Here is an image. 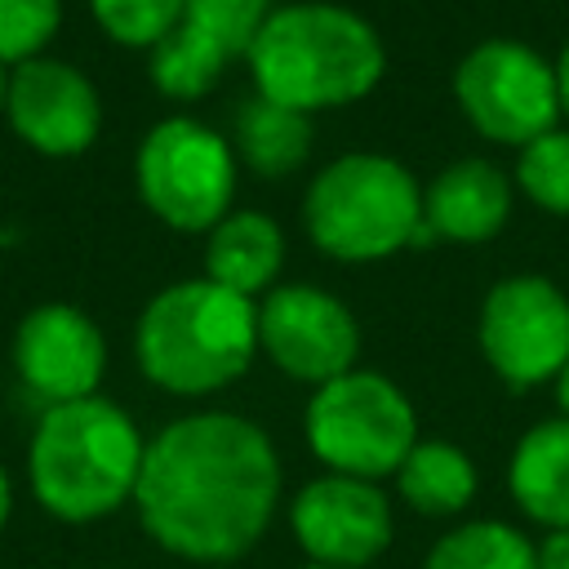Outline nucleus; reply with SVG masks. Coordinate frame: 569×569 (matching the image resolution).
Here are the masks:
<instances>
[{"label": "nucleus", "instance_id": "f257e3e1", "mask_svg": "<svg viewBox=\"0 0 569 569\" xmlns=\"http://www.w3.org/2000/svg\"><path fill=\"white\" fill-rule=\"evenodd\" d=\"M133 507L147 538L169 556L231 565L249 556L276 520V445L244 413H182L147 440Z\"/></svg>", "mask_w": 569, "mask_h": 569}, {"label": "nucleus", "instance_id": "f03ea898", "mask_svg": "<svg viewBox=\"0 0 569 569\" xmlns=\"http://www.w3.org/2000/svg\"><path fill=\"white\" fill-rule=\"evenodd\" d=\"M253 93L302 116L369 98L387 71V44L369 18L329 0L276 4L244 53Z\"/></svg>", "mask_w": 569, "mask_h": 569}, {"label": "nucleus", "instance_id": "7ed1b4c3", "mask_svg": "<svg viewBox=\"0 0 569 569\" xmlns=\"http://www.w3.org/2000/svg\"><path fill=\"white\" fill-rule=\"evenodd\" d=\"M147 440L107 396L49 405L27 445L36 502L62 525H93L133 502Z\"/></svg>", "mask_w": 569, "mask_h": 569}, {"label": "nucleus", "instance_id": "20e7f679", "mask_svg": "<svg viewBox=\"0 0 569 569\" xmlns=\"http://www.w3.org/2000/svg\"><path fill=\"white\" fill-rule=\"evenodd\" d=\"M133 356L169 396H213L249 373L258 356V302L204 276L164 284L133 325Z\"/></svg>", "mask_w": 569, "mask_h": 569}, {"label": "nucleus", "instance_id": "39448f33", "mask_svg": "<svg viewBox=\"0 0 569 569\" xmlns=\"http://www.w3.org/2000/svg\"><path fill=\"white\" fill-rule=\"evenodd\" d=\"M302 227L333 262H382L413 249L422 227V187L382 151H347L307 182Z\"/></svg>", "mask_w": 569, "mask_h": 569}, {"label": "nucleus", "instance_id": "423d86ee", "mask_svg": "<svg viewBox=\"0 0 569 569\" xmlns=\"http://www.w3.org/2000/svg\"><path fill=\"white\" fill-rule=\"evenodd\" d=\"M302 436L325 471L378 485L418 445V413L387 373L356 365L311 391Z\"/></svg>", "mask_w": 569, "mask_h": 569}, {"label": "nucleus", "instance_id": "0eeeda50", "mask_svg": "<svg viewBox=\"0 0 569 569\" xmlns=\"http://www.w3.org/2000/svg\"><path fill=\"white\" fill-rule=\"evenodd\" d=\"M236 173L240 160L231 151V138L218 129L191 120V116H164L156 120L133 156V182L142 204L173 231H213L236 200Z\"/></svg>", "mask_w": 569, "mask_h": 569}, {"label": "nucleus", "instance_id": "6e6552de", "mask_svg": "<svg viewBox=\"0 0 569 569\" xmlns=\"http://www.w3.org/2000/svg\"><path fill=\"white\" fill-rule=\"evenodd\" d=\"M453 102L480 138L520 151L560 120L556 62L525 40H480L453 67Z\"/></svg>", "mask_w": 569, "mask_h": 569}, {"label": "nucleus", "instance_id": "1a4fd4ad", "mask_svg": "<svg viewBox=\"0 0 569 569\" xmlns=\"http://www.w3.org/2000/svg\"><path fill=\"white\" fill-rule=\"evenodd\" d=\"M476 338L485 365L507 387L556 382L569 360V293L538 271L502 276L480 302Z\"/></svg>", "mask_w": 569, "mask_h": 569}, {"label": "nucleus", "instance_id": "9d476101", "mask_svg": "<svg viewBox=\"0 0 569 569\" xmlns=\"http://www.w3.org/2000/svg\"><path fill=\"white\" fill-rule=\"evenodd\" d=\"M258 351L311 391L356 369L360 325L351 307L316 284H276L258 298Z\"/></svg>", "mask_w": 569, "mask_h": 569}, {"label": "nucleus", "instance_id": "9b49d317", "mask_svg": "<svg viewBox=\"0 0 569 569\" xmlns=\"http://www.w3.org/2000/svg\"><path fill=\"white\" fill-rule=\"evenodd\" d=\"M289 529L311 565L369 569L391 547L396 516L382 485L325 471L293 493Z\"/></svg>", "mask_w": 569, "mask_h": 569}, {"label": "nucleus", "instance_id": "f8f14e48", "mask_svg": "<svg viewBox=\"0 0 569 569\" xmlns=\"http://www.w3.org/2000/svg\"><path fill=\"white\" fill-rule=\"evenodd\" d=\"M4 120L36 156H84L102 133V98L93 80L67 58H27L9 76Z\"/></svg>", "mask_w": 569, "mask_h": 569}, {"label": "nucleus", "instance_id": "ddd939ff", "mask_svg": "<svg viewBox=\"0 0 569 569\" xmlns=\"http://www.w3.org/2000/svg\"><path fill=\"white\" fill-rule=\"evenodd\" d=\"M13 369L44 409L89 400L107 373V338L89 311L71 302H40L13 329Z\"/></svg>", "mask_w": 569, "mask_h": 569}, {"label": "nucleus", "instance_id": "4468645a", "mask_svg": "<svg viewBox=\"0 0 569 569\" xmlns=\"http://www.w3.org/2000/svg\"><path fill=\"white\" fill-rule=\"evenodd\" d=\"M422 218L436 231V240H493L511 218V178L480 156L453 160L422 191Z\"/></svg>", "mask_w": 569, "mask_h": 569}, {"label": "nucleus", "instance_id": "2eb2a0df", "mask_svg": "<svg viewBox=\"0 0 569 569\" xmlns=\"http://www.w3.org/2000/svg\"><path fill=\"white\" fill-rule=\"evenodd\" d=\"M284 271V231L262 209H231L204 236V280L240 293L262 298L276 289Z\"/></svg>", "mask_w": 569, "mask_h": 569}, {"label": "nucleus", "instance_id": "dca6fc26", "mask_svg": "<svg viewBox=\"0 0 569 569\" xmlns=\"http://www.w3.org/2000/svg\"><path fill=\"white\" fill-rule=\"evenodd\" d=\"M507 489L516 498V507L551 529H569V418H547L533 422L507 462Z\"/></svg>", "mask_w": 569, "mask_h": 569}, {"label": "nucleus", "instance_id": "f3484780", "mask_svg": "<svg viewBox=\"0 0 569 569\" xmlns=\"http://www.w3.org/2000/svg\"><path fill=\"white\" fill-rule=\"evenodd\" d=\"M231 151L236 160L276 182V178H289L307 164L311 156V116L293 111V107H280L262 93L244 98L236 107V120H231Z\"/></svg>", "mask_w": 569, "mask_h": 569}, {"label": "nucleus", "instance_id": "a211bd4d", "mask_svg": "<svg viewBox=\"0 0 569 569\" xmlns=\"http://www.w3.org/2000/svg\"><path fill=\"white\" fill-rule=\"evenodd\" d=\"M476 489H480L476 462L453 440H436V436L422 440L418 436V445L396 467V493L418 516H436V520L458 516L476 502Z\"/></svg>", "mask_w": 569, "mask_h": 569}, {"label": "nucleus", "instance_id": "6ab92c4d", "mask_svg": "<svg viewBox=\"0 0 569 569\" xmlns=\"http://www.w3.org/2000/svg\"><path fill=\"white\" fill-rule=\"evenodd\" d=\"M422 569H538V547L507 520H462L431 542Z\"/></svg>", "mask_w": 569, "mask_h": 569}, {"label": "nucleus", "instance_id": "aec40b11", "mask_svg": "<svg viewBox=\"0 0 569 569\" xmlns=\"http://www.w3.org/2000/svg\"><path fill=\"white\" fill-rule=\"evenodd\" d=\"M227 62H231V58H227L213 40H204L200 31H191L187 22H178V27L151 49L147 71H151V84H156L164 98H173V102H196V98H204V93L222 80Z\"/></svg>", "mask_w": 569, "mask_h": 569}, {"label": "nucleus", "instance_id": "412c9836", "mask_svg": "<svg viewBox=\"0 0 569 569\" xmlns=\"http://www.w3.org/2000/svg\"><path fill=\"white\" fill-rule=\"evenodd\" d=\"M516 187L556 218H569V129H547L516 156Z\"/></svg>", "mask_w": 569, "mask_h": 569}, {"label": "nucleus", "instance_id": "4be33fe9", "mask_svg": "<svg viewBox=\"0 0 569 569\" xmlns=\"http://www.w3.org/2000/svg\"><path fill=\"white\" fill-rule=\"evenodd\" d=\"M271 9H276L271 0H187L182 22L204 40H213L227 58H244Z\"/></svg>", "mask_w": 569, "mask_h": 569}, {"label": "nucleus", "instance_id": "5701e85b", "mask_svg": "<svg viewBox=\"0 0 569 569\" xmlns=\"http://www.w3.org/2000/svg\"><path fill=\"white\" fill-rule=\"evenodd\" d=\"M182 4L187 0H89L93 22L102 27L107 40L147 53L182 22Z\"/></svg>", "mask_w": 569, "mask_h": 569}, {"label": "nucleus", "instance_id": "b1692460", "mask_svg": "<svg viewBox=\"0 0 569 569\" xmlns=\"http://www.w3.org/2000/svg\"><path fill=\"white\" fill-rule=\"evenodd\" d=\"M62 27V0H0V62L40 58Z\"/></svg>", "mask_w": 569, "mask_h": 569}, {"label": "nucleus", "instance_id": "393cba45", "mask_svg": "<svg viewBox=\"0 0 569 569\" xmlns=\"http://www.w3.org/2000/svg\"><path fill=\"white\" fill-rule=\"evenodd\" d=\"M538 569H569V529H551L538 542Z\"/></svg>", "mask_w": 569, "mask_h": 569}, {"label": "nucleus", "instance_id": "a878e982", "mask_svg": "<svg viewBox=\"0 0 569 569\" xmlns=\"http://www.w3.org/2000/svg\"><path fill=\"white\" fill-rule=\"evenodd\" d=\"M556 84H560V116H569V40L556 58Z\"/></svg>", "mask_w": 569, "mask_h": 569}, {"label": "nucleus", "instance_id": "bb28decb", "mask_svg": "<svg viewBox=\"0 0 569 569\" xmlns=\"http://www.w3.org/2000/svg\"><path fill=\"white\" fill-rule=\"evenodd\" d=\"M9 511H13V480H9V471L0 462V529L9 525Z\"/></svg>", "mask_w": 569, "mask_h": 569}, {"label": "nucleus", "instance_id": "cd10ccee", "mask_svg": "<svg viewBox=\"0 0 569 569\" xmlns=\"http://www.w3.org/2000/svg\"><path fill=\"white\" fill-rule=\"evenodd\" d=\"M556 405H560V418H569V360H565V369L556 373Z\"/></svg>", "mask_w": 569, "mask_h": 569}, {"label": "nucleus", "instance_id": "c85d7f7f", "mask_svg": "<svg viewBox=\"0 0 569 569\" xmlns=\"http://www.w3.org/2000/svg\"><path fill=\"white\" fill-rule=\"evenodd\" d=\"M9 76H13V67L0 62V116H4V102H9Z\"/></svg>", "mask_w": 569, "mask_h": 569}, {"label": "nucleus", "instance_id": "c756f323", "mask_svg": "<svg viewBox=\"0 0 569 569\" xmlns=\"http://www.w3.org/2000/svg\"><path fill=\"white\" fill-rule=\"evenodd\" d=\"M298 569H338V565H311V560H307V565H298Z\"/></svg>", "mask_w": 569, "mask_h": 569}]
</instances>
